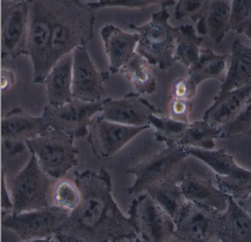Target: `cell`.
<instances>
[{"label": "cell", "instance_id": "2", "mask_svg": "<svg viewBox=\"0 0 251 242\" xmlns=\"http://www.w3.org/2000/svg\"><path fill=\"white\" fill-rule=\"evenodd\" d=\"M95 10L80 0H54L50 70L64 55L93 39Z\"/></svg>", "mask_w": 251, "mask_h": 242}, {"label": "cell", "instance_id": "15", "mask_svg": "<svg viewBox=\"0 0 251 242\" xmlns=\"http://www.w3.org/2000/svg\"><path fill=\"white\" fill-rule=\"evenodd\" d=\"M158 114L159 110L140 94L130 92L121 99H105L99 117L125 125L142 127L150 124L151 116Z\"/></svg>", "mask_w": 251, "mask_h": 242}, {"label": "cell", "instance_id": "17", "mask_svg": "<svg viewBox=\"0 0 251 242\" xmlns=\"http://www.w3.org/2000/svg\"><path fill=\"white\" fill-rule=\"evenodd\" d=\"M183 195L188 202L223 212L228 202V196L214 186L208 179L186 174L179 180Z\"/></svg>", "mask_w": 251, "mask_h": 242}, {"label": "cell", "instance_id": "37", "mask_svg": "<svg viewBox=\"0 0 251 242\" xmlns=\"http://www.w3.org/2000/svg\"><path fill=\"white\" fill-rule=\"evenodd\" d=\"M198 85L190 77L177 79L172 89V97L192 100L198 92Z\"/></svg>", "mask_w": 251, "mask_h": 242}, {"label": "cell", "instance_id": "28", "mask_svg": "<svg viewBox=\"0 0 251 242\" xmlns=\"http://www.w3.org/2000/svg\"><path fill=\"white\" fill-rule=\"evenodd\" d=\"M178 27L180 32L176 43L175 58L188 68L198 61L203 39L197 36L196 30L192 24H181Z\"/></svg>", "mask_w": 251, "mask_h": 242}, {"label": "cell", "instance_id": "35", "mask_svg": "<svg viewBox=\"0 0 251 242\" xmlns=\"http://www.w3.org/2000/svg\"><path fill=\"white\" fill-rule=\"evenodd\" d=\"M210 0H178L175 8L176 20L189 18L198 23L205 14Z\"/></svg>", "mask_w": 251, "mask_h": 242}, {"label": "cell", "instance_id": "7", "mask_svg": "<svg viewBox=\"0 0 251 242\" xmlns=\"http://www.w3.org/2000/svg\"><path fill=\"white\" fill-rule=\"evenodd\" d=\"M49 177L32 154L25 167L13 179L10 189L13 202L11 213L20 214L48 206Z\"/></svg>", "mask_w": 251, "mask_h": 242}, {"label": "cell", "instance_id": "4", "mask_svg": "<svg viewBox=\"0 0 251 242\" xmlns=\"http://www.w3.org/2000/svg\"><path fill=\"white\" fill-rule=\"evenodd\" d=\"M28 8V32L25 55L33 68V83H44L50 72L48 58L52 36L54 0H25Z\"/></svg>", "mask_w": 251, "mask_h": 242}, {"label": "cell", "instance_id": "25", "mask_svg": "<svg viewBox=\"0 0 251 242\" xmlns=\"http://www.w3.org/2000/svg\"><path fill=\"white\" fill-rule=\"evenodd\" d=\"M228 58L226 55L216 54L210 49H201L198 61L188 67V77L198 86L211 79L223 83L226 77V63Z\"/></svg>", "mask_w": 251, "mask_h": 242}, {"label": "cell", "instance_id": "36", "mask_svg": "<svg viewBox=\"0 0 251 242\" xmlns=\"http://www.w3.org/2000/svg\"><path fill=\"white\" fill-rule=\"evenodd\" d=\"M230 30L238 33L251 20V0H230Z\"/></svg>", "mask_w": 251, "mask_h": 242}, {"label": "cell", "instance_id": "43", "mask_svg": "<svg viewBox=\"0 0 251 242\" xmlns=\"http://www.w3.org/2000/svg\"><path fill=\"white\" fill-rule=\"evenodd\" d=\"M239 34H244L251 41V20L245 24L240 30L238 31Z\"/></svg>", "mask_w": 251, "mask_h": 242}, {"label": "cell", "instance_id": "12", "mask_svg": "<svg viewBox=\"0 0 251 242\" xmlns=\"http://www.w3.org/2000/svg\"><path fill=\"white\" fill-rule=\"evenodd\" d=\"M220 214L188 202L176 222L173 242H219Z\"/></svg>", "mask_w": 251, "mask_h": 242}, {"label": "cell", "instance_id": "30", "mask_svg": "<svg viewBox=\"0 0 251 242\" xmlns=\"http://www.w3.org/2000/svg\"><path fill=\"white\" fill-rule=\"evenodd\" d=\"M217 186L222 192L239 202L251 194V171L240 167L227 175L215 174Z\"/></svg>", "mask_w": 251, "mask_h": 242}, {"label": "cell", "instance_id": "29", "mask_svg": "<svg viewBox=\"0 0 251 242\" xmlns=\"http://www.w3.org/2000/svg\"><path fill=\"white\" fill-rule=\"evenodd\" d=\"M189 156L194 157L206 164L218 175H227L240 167L235 161L233 155L225 149H203L184 147Z\"/></svg>", "mask_w": 251, "mask_h": 242}, {"label": "cell", "instance_id": "6", "mask_svg": "<svg viewBox=\"0 0 251 242\" xmlns=\"http://www.w3.org/2000/svg\"><path fill=\"white\" fill-rule=\"evenodd\" d=\"M70 214L68 210L49 205L34 211L2 214V225L25 242L51 241Z\"/></svg>", "mask_w": 251, "mask_h": 242}, {"label": "cell", "instance_id": "8", "mask_svg": "<svg viewBox=\"0 0 251 242\" xmlns=\"http://www.w3.org/2000/svg\"><path fill=\"white\" fill-rule=\"evenodd\" d=\"M128 215L142 241L160 242L174 240L176 222L147 192L133 199Z\"/></svg>", "mask_w": 251, "mask_h": 242}, {"label": "cell", "instance_id": "21", "mask_svg": "<svg viewBox=\"0 0 251 242\" xmlns=\"http://www.w3.org/2000/svg\"><path fill=\"white\" fill-rule=\"evenodd\" d=\"M219 242H251V217L231 196L220 214Z\"/></svg>", "mask_w": 251, "mask_h": 242}, {"label": "cell", "instance_id": "3", "mask_svg": "<svg viewBox=\"0 0 251 242\" xmlns=\"http://www.w3.org/2000/svg\"><path fill=\"white\" fill-rule=\"evenodd\" d=\"M170 18L167 8H161V11L152 14L147 24L129 25L139 36L136 52L161 71L169 70L176 62L175 52L180 30L179 27L170 25Z\"/></svg>", "mask_w": 251, "mask_h": 242}, {"label": "cell", "instance_id": "33", "mask_svg": "<svg viewBox=\"0 0 251 242\" xmlns=\"http://www.w3.org/2000/svg\"><path fill=\"white\" fill-rule=\"evenodd\" d=\"M220 129L222 139H236L251 135V97L236 118Z\"/></svg>", "mask_w": 251, "mask_h": 242}, {"label": "cell", "instance_id": "16", "mask_svg": "<svg viewBox=\"0 0 251 242\" xmlns=\"http://www.w3.org/2000/svg\"><path fill=\"white\" fill-rule=\"evenodd\" d=\"M100 36L109 62L108 70L117 74L136 52L139 34L126 33L113 24H106L101 30Z\"/></svg>", "mask_w": 251, "mask_h": 242}, {"label": "cell", "instance_id": "41", "mask_svg": "<svg viewBox=\"0 0 251 242\" xmlns=\"http://www.w3.org/2000/svg\"><path fill=\"white\" fill-rule=\"evenodd\" d=\"M16 83L15 74L11 70L2 69L1 72V90L2 93L8 92Z\"/></svg>", "mask_w": 251, "mask_h": 242}, {"label": "cell", "instance_id": "40", "mask_svg": "<svg viewBox=\"0 0 251 242\" xmlns=\"http://www.w3.org/2000/svg\"><path fill=\"white\" fill-rule=\"evenodd\" d=\"M2 145L10 156H15L21 154L27 147L26 142L10 139H2Z\"/></svg>", "mask_w": 251, "mask_h": 242}, {"label": "cell", "instance_id": "20", "mask_svg": "<svg viewBox=\"0 0 251 242\" xmlns=\"http://www.w3.org/2000/svg\"><path fill=\"white\" fill-rule=\"evenodd\" d=\"M73 53L71 52L60 58L48 73L44 84L50 105L59 106L73 99Z\"/></svg>", "mask_w": 251, "mask_h": 242}, {"label": "cell", "instance_id": "38", "mask_svg": "<svg viewBox=\"0 0 251 242\" xmlns=\"http://www.w3.org/2000/svg\"><path fill=\"white\" fill-rule=\"evenodd\" d=\"M169 108L170 117L182 122L189 123V115L193 109L192 100L172 97Z\"/></svg>", "mask_w": 251, "mask_h": 242}, {"label": "cell", "instance_id": "5", "mask_svg": "<svg viewBox=\"0 0 251 242\" xmlns=\"http://www.w3.org/2000/svg\"><path fill=\"white\" fill-rule=\"evenodd\" d=\"M74 138L49 129L35 139L26 142L27 148L37 158L44 171L54 179H61L77 164L78 150Z\"/></svg>", "mask_w": 251, "mask_h": 242}, {"label": "cell", "instance_id": "9", "mask_svg": "<svg viewBox=\"0 0 251 242\" xmlns=\"http://www.w3.org/2000/svg\"><path fill=\"white\" fill-rule=\"evenodd\" d=\"M188 156L184 147L174 145L142 160L127 171L135 176V180L126 191L130 194H139L146 192L152 185L174 176Z\"/></svg>", "mask_w": 251, "mask_h": 242}, {"label": "cell", "instance_id": "27", "mask_svg": "<svg viewBox=\"0 0 251 242\" xmlns=\"http://www.w3.org/2000/svg\"><path fill=\"white\" fill-rule=\"evenodd\" d=\"M222 139L220 127H216L205 120L189 123L177 145L183 147L214 149L216 139Z\"/></svg>", "mask_w": 251, "mask_h": 242}, {"label": "cell", "instance_id": "22", "mask_svg": "<svg viewBox=\"0 0 251 242\" xmlns=\"http://www.w3.org/2000/svg\"><path fill=\"white\" fill-rule=\"evenodd\" d=\"M230 0H210L205 14L197 23L198 33L207 35L220 45L230 30Z\"/></svg>", "mask_w": 251, "mask_h": 242}, {"label": "cell", "instance_id": "19", "mask_svg": "<svg viewBox=\"0 0 251 242\" xmlns=\"http://www.w3.org/2000/svg\"><path fill=\"white\" fill-rule=\"evenodd\" d=\"M251 97V82L228 92H220L202 120L216 127H222L236 118Z\"/></svg>", "mask_w": 251, "mask_h": 242}, {"label": "cell", "instance_id": "11", "mask_svg": "<svg viewBox=\"0 0 251 242\" xmlns=\"http://www.w3.org/2000/svg\"><path fill=\"white\" fill-rule=\"evenodd\" d=\"M151 127L125 125L95 117L89 127L87 140L94 155L100 160L110 159L130 141Z\"/></svg>", "mask_w": 251, "mask_h": 242}, {"label": "cell", "instance_id": "24", "mask_svg": "<svg viewBox=\"0 0 251 242\" xmlns=\"http://www.w3.org/2000/svg\"><path fill=\"white\" fill-rule=\"evenodd\" d=\"M145 192L152 196L175 222L177 221L188 203L180 182L175 175L152 185Z\"/></svg>", "mask_w": 251, "mask_h": 242}, {"label": "cell", "instance_id": "44", "mask_svg": "<svg viewBox=\"0 0 251 242\" xmlns=\"http://www.w3.org/2000/svg\"><path fill=\"white\" fill-rule=\"evenodd\" d=\"M17 1H20V0H2V2H4V3H12V2H17Z\"/></svg>", "mask_w": 251, "mask_h": 242}, {"label": "cell", "instance_id": "31", "mask_svg": "<svg viewBox=\"0 0 251 242\" xmlns=\"http://www.w3.org/2000/svg\"><path fill=\"white\" fill-rule=\"evenodd\" d=\"M189 123L182 122L170 117H158L153 114L150 118V124L155 129V140L166 146L177 145L183 137Z\"/></svg>", "mask_w": 251, "mask_h": 242}, {"label": "cell", "instance_id": "26", "mask_svg": "<svg viewBox=\"0 0 251 242\" xmlns=\"http://www.w3.org/2000/svg\"><path fill=\"white\" fill-rule=\"evenodd\" d=\"M120 73L132 83L137 93L152 95L157 89L156 80L145 58L135 52L130 61L122 67Z\"/></svg>", "mask_w": 251, "mask_h": 242}, {"label": "cell", "instance_id": "23", "mask_svg": "<svg viewBox=\"0 0 251 242\" xmlns=\"http://www.w3.org/2000/svg\"><path fill=\"white\" fill-rule=\"evenodd\" d=\"M251 82V48L242 44L240 39H235L231 45L228 68L220 92L238 89Z\"/></svg>", "mask_w": 251, "mask_h": 242}, {"label": "cell", "instance_id": "45", "mask_svg": "<svg viewBox=\"0 0 251 242\" xmlns=\"http://www.w3.org/2000/svg\"><path fill=\"white\" fill-rule=\"evenodd\" d=\"M108 1H110V0H98V2H101V3H102V2H108Z\"/></svg>", "mask_w": 251, "mask_h": 242}, {"label": "cell", "instance_id": "10", "mask_svg": "<svg viewBox=\"0 0 251 242\" xmlns=\"http://www.w3.org/2000/svg\"><path fill=\"white\" fill-rule=\"evenodd\" d=\"M104 100L91 102L73 99L59 106L48 104L42 116L51 129L74 139L84 138L89 134V127L95 116L102 111Z\"/></svg>", "mask_w": 251, "mask_h": 242}, {"label": "cell", "instance_id": "1", "mask_svg": "<svg viewBox=\"0 0 251 242\" xmlns=\"http://www.w3.org/2000/svg\"><path fill=\"white\" fill-rule=\"evenodd\" d=\"M81 200L55 231L59 242H134L139 234L129 217L122 212L112 194L111 176L105 168L98 172H75Z\"/></svg>", "mask_w": 251, "mask_h": 242}, {"label": "cell", "instance_id": "32", "mask_svg": "<svg viewBox=\"0 0 251 242\" xmlns=\"http://www.w3.org/2000/svg\"><path fill=\"white\" fill-rule=\"evenodd\" d=\"M52 200L54 205L71 212L80 204L81 194L75 183L61 178L54 187Z\"/></svg>", "mask_w": 251, "mask_h": 242}, {"label": "cell", "instance_id": "13", "mask_svg": "<svg viewBox=\"0 0 251 242\" xmlns=\"http://www.w3.org/2000/svg\"><path fill=\"white\" fill-rule=\"evenodd\" d=\"M73 53V99L91 102L102 100L104 83L109 78V72L97 70L86 47H78Z\"/></svg>", "mask_w": 251, "mask_h": 242}, {"label": "cell", "instance_id": "14", "mask_svg": "<svg viewBox=\"0 0 251 242\" xmlns=\"http://www.w3.org/2000/svg\"><path fill=\"white\" fill-rule=\"evenodd\" d=\"M2 3V58H16L25 52L28 8L25 0Z\"/></svg>", "mask_w": 251, "mask_h": 242}, {"label": "cell", "instance_id": "18", "mask_svg": "<svg viewBox=\"0 0 251 242\" xmlns=\"http://www.w3.org/2000/svg\"><path fill=\"white\" fill-rule=\"evenodd\" d=\"M50 127L42 116L34 117L21 107L8 111L2 120V139L26 142L48 131Z\"/></svg>", "mask_w": 251, "mask_h": 242}, {"label": "cell", "instance_id": "42", "mask_svg": "<svg viewBox=\"0 0 251 242\" xmlns=\"http://www.w3.org/2000/svg\"><path fill=\"white\" fill-rule=\"evenodd\" d=\"M238 203H239L251 217V194L246 199L239 201V202H238Z\"/></svg>", "mask_w": 251, "mask_h": 242}, {"label": "cell", "instance_id": "34", "mask_svg": "<svg viewBox=\"0 0 251 242\" xmlns=\"http://www.w3.org/2000/svg\"><path fill=\"white\" fill-rule=\"evenodd\" d=\"M176 0H110L108 2H86L94 10L105 8H124L129 9L144 10L153 5H161V8H167L176 4Z\"/></svg>", "mask_w": 251, "mask_h": 242}, {"label": "cell", "instance_id": "39", "mask_svg": "<svg viewBox=\"0 0 251 242\" xmlns=\"http://www.w3.org/2000/svg\"><path fill=\"white\" fill-rule=\"evenodd\" d=\"M13 209V202L11 199V192L7 186L6 179H5V171L2 169V214L11 213Z\"/></svg>", "mask_w": 251, "mask_h": 242}]
</instances>
